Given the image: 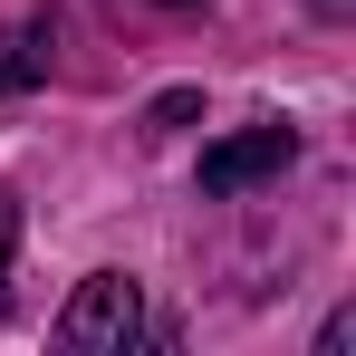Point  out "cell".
I'll return each mask as SVG.
<instances>
[{
  "label": "cell",
  "instance_id": "1",
  "mask_svg": "<svg viewBox=\"0 0 356 356\" xmlns=\"http://www.w3.org/2000/svg\"><path fill=\"white\" fill-rule=\"evenodd\" d=\"M58 337H67L77 356H125L135 337H145V298H135V280H125V270H97L87 289L67 298Z\"/></svg>",
  "mask_w": 356,
  "mask_h": 356
},
{
  "label": "cell",
  "instance_id": "3",
  "mask_svg": "<svg viewBox=\"0 0 356 356\" xmlns=\"http://www.w3.org/2000/svg\"><path fill=\"white\" fill-rule=\"evenodd\" d=\"M29 77H49V29H10L0 39V97L29 87Z\"/></svg>",
  "mask_w": 356,
  "mask_h": 356
},
{
  "label": "cell",
  "instance_id": "6",
  "mask_svg": "<svg viewBox=\"0 0 356 356\" xmlns=\"http://www.w3.org/2000/svg\"><path fill=\"white\" fill-rule=\"evenodd\" d=\"M154 10H202V0H154Z\"/></svg>",
  "mask_w": 356,
  "mask_h": 356
},
{
  "label": "cell",
  "instance_id": "5",
  "mask_svg": "<svg viewBox=\"0 0 356 356\" xmlns=\"http://www.w3.org/2000/svg\"><path fill=\"white\" fill-rule=\"evenodd\" d=\"M318 10H327V19H347V10H356V0H318Z\"/></svg>",
  "mask_w": 356,
  "mask_h": 356
},
{
  "label": "cell",
  "instance_id": "4",
  "mask_svg": "<svg viewBox=\"0 0 356 356\" xmlns=\"http://www.w3.org/2000/svg\"><path fill=\"white\" fill-rule=\"evenodd\" d=\"M10 241H19V212H10V193H0V270H10Z\"/></svg>",
  "mask_w": 356,
  "mask_h": 356
},
{
  "label": "cell",
  "instance_id": "2",
  "mask_svg": "<svg viewBox=\"0 0 356 356\" xmlns=\"http://www.w3.org/2000/svg\"><path fill=\"white\" fill-rule=\"evenodd\" d=\"M298 154V135L289 125H241L232 145H212L202 154V193H250V183H270L280 164Z\"/></svg>",
  "mask_w": 356,
  "mask_h": 356
}]
</instances>
